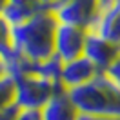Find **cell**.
Instances as JSON below:
<instances>
[{
	"instance_id": "d6986e66",
	"label": "cell",
	"mask_w": 120,
	"mask_h": 120,
	"mask_svg": "<svg viewBox=\"0 0 120 120\" xmlns=\"http://www.w3.org/2000/svg\"><path fill=\"white\" fill-rule=\"evenodd\" d=\"M6 4H8V0H0V15H2V11L6 8Z\"/></svg>"
},
{
	"instance_id": "ba28073f",
	"label": "cell",
	"mask_w": 120,
	"mask_h": 120,
	"mask_svg": "<svg viewBox=\"0 0 120 120\" xmlns=\"http://www.w3.org/2000/svg\"><path fill=\"white\" fill-rule=\"evenodd\" d=\"M120 55L118 45L107 42L104 38H100L98 35H93L87 31V40H86V49H84V56L97 66V69L100 73H105L111 68V64L116 60V56Z\"/></svg>"
},
{
	"instance_id": "ffe728a7",
	"label": "cell",
	"mask_w": 120,
	"mask_h": 120,
	"mask_svg": "<svg viewBox=\"0 0 120 120\" xmlns=\"http://www.w3.org/2000/svg\"><path fill=\"white\" fill-rule=\"evenodd\" d=\"M60 2H66V0H60Z\"/></svg>"
},
{
	"instance_id": "7a4b0ae2",
	"label": "cell",
	"mask_w": 120,
	"mask_h": 120,
	"mask_svg": "<svg viewBox=\"0 0 120 120\" xmlns=\"http://www.w3.org/2000/svg\"><path fill=\"white\" fill-rule=\"evenodd\" d=\"M68 95L80 113L120 116V89L105 73H98L87 84L69 89Z\"/></svg>"
},
{
	"instance_id": "52a82bcc",
	"label": "cell",
	"mask_w": 120,
	"mask_h": 120,
	"mask_svg": "<svg viewBox=\"0 0 120 120\" xmlns=\"http://www.w3.org/2000/svg\"><path fill=\"white\" fill-rule=\"evenodd\" d=\"M89 33L98 35L107 42L115 45H120V4H113L109 8H104L98 11L97 18L89 26Z\"/></svg>"
},
{
	"instance_id": "5b68a950",
	"label": "cell",
	"mask_w": 120,
	"mask_h": 120,
	"mask_svg": "<svg viewBox=\"0 0 120 120\" xmlns=\"http://www.w3.org/2000/svg\"><path fill=\"white\" fill-rule=\"evenodd\" d=\"M86 40H87V29L69 24H58L55 35V55L64 64L80 58L84 56Z\"/></svg>"
},
{
	"instance_id": "3957f363",
	"label": "cell",
	"mask_w": 120,
	"mask_h": 120,
	"mask_svg": "<svg viewBox=\"0 0 120 120\" xmlns=\"http://www.w3.org/2000/svg\"><path fill=\"white\" fill-rule=\"evenodd\" d=\"M15 84H16L15 104L22 109H42L56 93L66 91L62 87V84L51 82L37 73L15 78Z\"/></svg>"
},
{
	"instance_id": "4fadbf2b",
	"label": "cell",
	"mask_w": 120,
	"mask_h": 120,
	"mask_svg": "<svg viewBox=\"0 0 120 120\" xmlns=\"http://www.w3.org/2000/svg\"><path fill=\"white\" fill-rule=\"evenodd\" d=\"M15 120H44L42 116V111L40 109H22L16 113Z\"/></svg>"
},
{
	"instance_id": "277c9868",
	"label": "cell",
	"mask_w": 120,
	"mask_h": 120,
	"mask_svg": "<svg viewBox=\"0 0 120 120\" xmlns=\"http://www.w3.org/2000/svg\"><path fill=\"white\" fill-rule=\"evenodd\" d=\"M98 11H100L98 0H66L53 9L60 24H69L84 29H89Z\"/></svg>"
},
{
	"instance_id": "e0dca14e",
	"label": "cell",
	"mask_w": 120,
	"mask_h": 120,
	"mask_svg": "<svg viewBox=\"0 0 120 120\" xmlns=\"http://www.w3.org/2000/svg\"><path fill=\"white\" fill-rule=\"evenodd\" d=\"M9 75V68H8V60L4 58V56H0V78H4V76Z\"/></svg>"
},
{
	"instance_id": "5bb4252c",
	"label": "cell",
	"mask_w": 120,
	"mask_h": 120,
	"mask_svg": "<svg viewBox=\"0 0 120 120\" xmlns=\"http://www.w3.org/2000/svg\"><path fill=\"white\" fill-rule=\"evenodd\" d=\"M105 75L109 76V78L113 80V84L120 89V55L116 56V60L111 64V68L105 71Z\"/></svg>"
},
{
	"instance_id": "8fae6325",
	"label": "cell",
	"mask_w": 120,
	"mask_h": 120,
	"mask_svg": "<svg viewBox=\"0 0 120 120\" xmlns=\"http://www.w3.org/2000/svg\"><path fill=\"white\" fill-rule=\"evenodd\" d=\"M0 56L9 60L15 56V42H13V26L0 15Z\"/></svg>"
},
{
	"instance_id": "2e32d148",
	"label": "cell",
	"mask_w": 120,
	"mask_h": 120,
	"mask_svg": "<svg viewBox=\"0 0 120 120\" xmlns=\"http://www.w3.org/2000/svg\"><path fill=\"white\" fill-rule=\"evenodd\" d=\"M38 4L44 9H55L60 4V0H38Z\"/></svg>"
},
{
	"instance_id": "9a60e30c",
	"label": "cell",
	"mask_w": 120,
	"mask_h": 120,
	"mask_svg": "<svg viewBox=\"0 0 120 120\" xmlns=\"http://www.w3.org/2000/svg\"><path fill=\"white\" fill-rule=\"evenodd\" d=\"M76 120H120L116 115H97V113H80Z\"/></svg>"
},
{
	"instance_id": "7c38bea8",
	"label": "cell",
	"mask_w": 120,
	"mask_h": 120,
	"mask_svg": "<svg viewBox=\"0 0 120 120\" xmlns=\"http://www.w3.org/2000/svg\"><path fill=\"white\" fill-rule=\"evenodd\" d=\"M15 95H16V84L11 75L0 78V111L15 104Z\"/></svg>"
},
{
	"instance_id": "30bf717a",
	"label": "cell",
	"mask_w": 120,
	"mask_h": 120,
	"mask_svg": "<svg viewBox=\"0 0 120 120\" xmlns=\"http://www.w3.org/2000/svg\"><path fill=\"white\" fill-rule=\"evenodd\" d=\"M42 9L44 8L38 4V0H8L6 8L2 11V16L11 26H18L29 20L33 15H37Z\"/></svg>"
},
{
	"instance_id": "8992f818",
	"label": "cell",
	"mask_w": 120,
	"mask_h": 120,
	"mask_svg": "<svg viewBox=\"0 0 120 120\" xmlns=\"http://www.w3.org/2000/svg\"><path fill=\"white\" fill-rule=\"evenodd\" d=\"M100 71L97 66L91 62L87 56H80L71 62H66L62 66V75H60V84L66 91L75 89L78 86H84L89 80H93Z\"/></svg>"
},
{
	"instance_id": "9c48e42d",
	"label": "cell",
	"mask_w": 120,
	"mask_h": 120,
	"mask_svg": "<svg viewBox=\"0 0 120 120\" xmlns=\"http://www.w3.org/2000/svg\"><path fill=\"white\" fill-rule=\"evenodd\" d=\"M44 120H76L80 111L76 109L68 91H60L40 109Z\"/></svg>"
},
{
	"instance_id": "6da1fadb",
	"label": "cell",
	"mask_w": 120,
	"mask_h": 120,
	"mask_svg": "<svg viewBox=\"0 0 120 120\" xmlns=\"http://www.w3.org/2000/svg\"><path fill=\"white\" fill-rule=\"evenodd\" d=\"M53 9H42L29 20L13 26L15 53L31 62H42L55 55V35L58 27Z\"/></svg>"
},
{
	"instance_id": "44dd1931",
	"label": "cell",
	"mask_w": 120,
	"mask_h": 120,
	"mask_svg": "<svg viewBox=\"0 0 120 120\" xmlns=\"http://www.w3.org/2000/svg\"><path fill=\"white\" fill-rule=\"evenodd\" d=\"M118 4H120V0H118Z\"/></svg>"
},
{
	"instance_id": "ac0fdd59",
	"label": "cell",
	"mask_w": 120,
	"mask_h": 120,
	"mask_svg": "<svg viewBox=\"0 0 120 120\" xmlns=\"http://www.w3.org/2000/svg\"><path fill=\"white\" fill-rule=\"evenodd\" d=\"M118 0H98V4H100V9L104 8H109V6H113V4H116Z\"/></svg>"
},
{
	"instance_id": "7402d4cb",
	"label": "cell",
	"mask_w": 120,
	"mask_h": 120,
	"mask_svg": "<svg viewBox=\"0 0 120 120\" xmlns=\"http://www.w3.org/2000/svg\"><path fill=\"white\" fill-rule=\"evenodd\" d=\"M118 49H120V45H118Z\"/></svg>"
}]
</instances>
